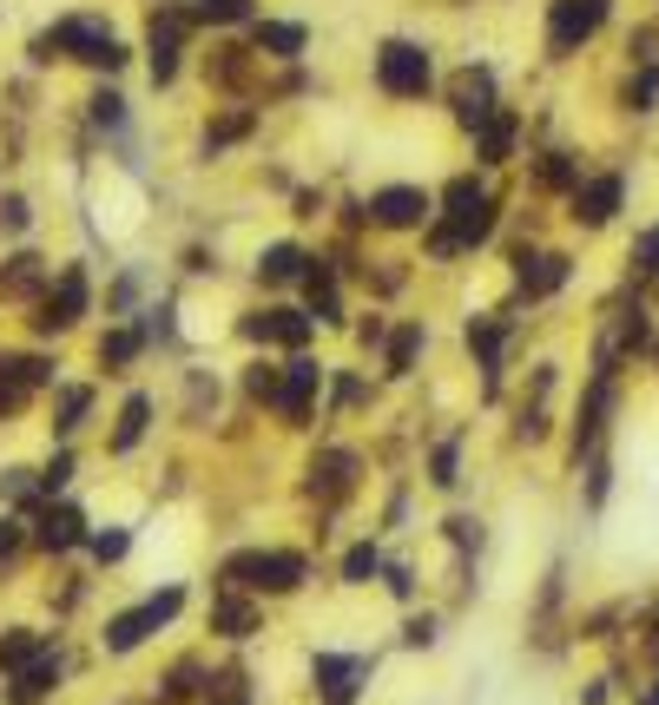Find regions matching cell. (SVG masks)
Wrapping results in <instances>:
<instances>
[{
	"mask_svg": "<svg viewBox=\"0 0 659 705\" xmlns=\"http://www.w3.org/2000/svg\"><path fill=\"white\" fill-rule=\"evenodd\" d=\"M488 231H495V205H488V191H482L475 178H455V185H449V224L429 231V251H436V257H455L462 244H482Z\"/></svg>",
	"mask_w": 659,
	"mask_h": 705,
	"instance_id": "obj_1",
	"label": "cell"
},
{
	"mask_svg": "<svg viewBox=\"0 0 659 705\" xmlns=\"http://www.w3.org/2000/svg\"><path fill=\"white\" fill-rule=\"evenodd\" d=\"M53 53H73V59H86V66H106V73L125 59V46H119L99 20H86V13H73V20H59L53 33L33 40V59H53Z\"/></svg>",
	"mask_w": 659,
	"mask_h": 705,
	"instance_id": "obj_2",
	"label": "cell"
},
{
	"mask_svg": "<svg viewBox=\"0 0 659 705\" xmlns=\"http://www.w3.org/2000/svg\"><path fill=\"white\" fill-rule=\"evenodd\" d=\"M224 581L231 587H257V594H290L304 581V561L297 554H238L224 568Z\"/></svg>",
	"mask_w": 659,
	"mask_h": 705,
	"instance_id": "obj_3",
	"label": "cell"
},
{
	"mask_svg": "<svg viewBox=\"0 0 659 705\" xmlns=\"http://www.w3.org/2000/svg\"><path fill=\"white\" fill-rule=\"evenodd\" d=\"M178 601H185L178 587H165V594H152V601H139L132 614H119V620L106 627V647H112V653H132V647H139L145 634H158V627H165V620L178 614Z\"/></svg>",
	"mask_w": 659,
	"mask_h": 705,
	"instance_id": "obj_4",
	"label": "cell"
},
{
	"mask_svg": "<svg viewBox=\"0 0 659 705\" xmlns=\"http://www.w3.org/2000/svg\"><path fill=\"white\" fill-rule=\"evenodd\" d=\"M601 20H607V0H554V7H548V46L568 59L581 40L601 33Z\"/></svg>",
	"mask_w": 659,
	"mask_h": 705,
	"instance_id": "obj_5",
	"label": "cell"
},
{
	"mask_svg": "<svg viewBox=\"0 0 659 705\" xmlns=\"http://www.w3.org/2000/svg\"><path fill=\"white\" fill-rule=\"evenodd\" d=\"M376 79H383V92L416 99V92L429 86V53H422V46H409V40H389V46L376 53Z\"/></svg>",
	"mask_w": 659,
	"mask_h": 705,
	"instance_id": "obj_6",
	"label": "cell"
},
{
	"mask_svg": "<svg viewBox=\"0 0 659 705\" xmlns=\"http://www.w3.org/2000/svg\"><path fill=\"white\" fill-rule=\"evenodd\" d=\"M370 218L389 224V231H409V224L429 218V191H416V185H389V191L370 198Z\"/></svg>",
	"mask_w": 659,
	"mask_h": 705,
	"instance_id": "obj_7",
	"label": "cell"
},
{
	"mask_svg": "<svg viewBox=\"0 0 659 705\" xmlns=\"http://www.w3.org/2000/svg\"><path fill=\"white\" fill-rule=\"evenodd\" d=\"M40 383H53V370L40 356H0V416H13Z\"/></svg>",
	"mask_w": 659,
	"mask_h": 705,
	"instance_id": "obj_8",
	"label": "cell"
},
{
	"mask_svg": "<svg viewBox=\"0 0 659 705\" xmlns=\"http://www.w3.org/2000/svg\"><path fill=\"white\" fill-rule=\"evenodd\" d=\"M356 680H370V660H343V653H317V693L330 705H350Z\"/></svg>",
	"mask_w": 659,
	"mask_h": 705,
	"instance_id": "obj_9",
	"label": "cell"
},
{
	"mask_svg": "<svg viewBox=\"0 0 659 705\" xmlns=\"http://www.w3.org/2000/svg\"><path fill=\"white\" fill-rule=\"evenodd\" d=\"M79 310H86V271H59V290L40 304V317H33V323H40V330H66Z\"/></svg>",
	"mask_w": 659,
	"mask_h": 705,
	"instance_id": "obj_10",
	"label": "cell"
},
{
	"mask_svg": "<svg viewBox=\"0 0 659 705\" xmlns=\"http://www.w3.org/2000/svg\"><path fill=\"white\" fill-rule=\"evenodd\" d=\"M178 40H185V13H158L152 20V79L158 86L178 73Z\"/></svg>",
	"mask_w": 659,
	"mask_h": 705,
	"instance_id": "obj_11",
	"label": "cell"
},
{
	"mask_svg": "<svg viewBox=\"0 0 659 705\" xmlns=\"http://www.w3.org/2000/svg\"><path fill=\"white\" fill-rule=\"evenodd\" d=\"M244 337H257V343H304L310 317H297V310H257V317H244Z\"/></svg>",
	"mask_w": 659,
	"mask_h": 705,
	"instance_id": "obj_12",
	"label": "cell"
},
{
	"mask_svg": "<svg viewBox=\"0 0 659 705\" xmlns=\"http://www.w3.org/2000/svg\"><path fill=\"white\" fill-rule=\"evenodd\" d=\"M488 112H495V79H488V73H462V79H455V119H462V125H482Z\"/></svg>",
	"mask_w": 659,
	"mask_h": 705,
	"instance_id": "obj_13",
	"label": "cell"
},
{
	"mask_svg": "<svg viewBox=\"0 0 659 705\" xmlns=\"http://www.w3.org/2000/svg\"><path fill=\"white\" fill-rule=\"evenodd\" d=\"M614 211H620V178H594V185L574 191V218L581 224H607Z\"/></svg>",
	"mask_w": 659,
	"mask_h": 705,
	"instance_id": "obj_14",
	"label": "cell"
},
{
	"mask_svg": "<svg viewBox=\"0 0 659 705\" xmlns=\"http://www.w3.org/2000/svg\"><path fill=\"white\" fill-rule=\"evenodd\" d=\"M561 284H568V257H554V251L521 257V290H528V297H548V290H561Z\"/></svg>",
	"mask_w": 659,
	"mask_h": 705,
	"instance_id": "obj_15",
	"label": "cell"
},
{
	"mask_svg": "<svg viewBox=\"0 0 659 705\" xmlns=\"http://www.w3.org/2000/svg\"><path fill=\"white\" fill-rule=\"evenodd\" d=\"M310 389H317V363H290V376H284V389H277V409L290 416V422H304V409H310Z\"/></svg>",
	"mask_w": 659,
	"mask_h": 705,
	"instance_id": "obj_16",
	"label": "cell"
},
{
	"mask_svg": "<svg viewBox=\"0 0 659 705\" xmlns=\"http://www.w3.org/2000/svg\"><path fill=\"white\" fill-rule=\"evenodd\" d=\"M53 680H59V660L53 653H40V660H26L20 667V680H13V705H33L53 693Z\"/></svg>",
	"mask_w": 659,
	"mask_h": 705,
	"instance_id": "obj_17",
	"label": "cell"
},
{
	"mask_svg": "<svg viewBox=\"0 0 659 705\" xmlns=\"http://www.w3.org/2000/svg\"><path fill=\"white\" fill-rule=\"evenodd\" d=\"M350 475H356V455H343V449H330L323 462H310V488H323V495H343Z\"/></svg>",
	"mask_w": 659,
	"mask_h": 705,
	"instance_id": "obj_18",
	"label": "cell"
},
{
	"mask_svg": "<svg viewBox=\"0 0 659 705\" xmlns=\"http://www.w3.org/2000/svg\"><path fill=\"white\" fill-rule=\"evenodd\" d=\"M79 508H53V515H40V548H53V554H66L73 541H79Z\"/></svg>",
	"mask_w": 659,
	"mask_h": 705,
	"instance_id": "obj_19",
	"label": "cell"
},
{
	"mask_svg": "<svg viewBox=\"0 0 659 705\" xmlns=\"http://www.w3.org/2000/svg\"><path fill=\"white\" fill-rule=\"evenodd\" d=\"M257 277H264V284H290V277H304V251H297V244H271V251L257 257Z\"/></svg>",
	"mask_w": 659,
	"mask_h": 705,
	"instance_id": "obj_20",
	"label": "cell"
},
{
	"mask_svg": "<svg viewBox=\"0 0 659 705\" xmlns=\"http://www.w3.org/2000/svg\"><path fill=\"white\" fill-rule=\"evenodd\" d=\"M257 46L277 53V59H290V53H304V26H297V20H264V26H257Z\"/></svg>",
	"mask_w": 659,
	"mask_h": 705,
	"instance_id": "obj_21",
	"label": "cell"
},
{
	"mask_svg": "<svg viewBox=\"0 0 659 705\" xmlns=\"http://www.w3.org/2000/svg\"><path fill=\"white\" fill-rule=\"evenodd\" d=\"M508 145H515V112H488V119H482V158L502 165Z\"/></svg>",
	"mask_w": 659,
	"mask_h": 705,
	"instance_id": "obj_22",
	"label": "cell"
},
{
	"mask_svg": "<svg viewBox=\"0 0 659 705\" xmlns=\"http://www.w3.org/2000/svg\"><path fill=\"white\" fill-rule=\"evenodd\" d=\"M33 284H40V257H33V251L7 257V271H0V297H26Z\"/></svg>",
	"mask_w": 659,
	"mask_h": 705,
	"instance_id": "obj_23",
	"label": "cell"
},
{
	"mask_svg": "<svg viewBox=\"0 0 659 705\" xmlns=\"http://www.w3.org/2000/svg\"><path fill=\"white\" fill-rule=\"evenodd\" d=\"M145 422H152V403H145V396H132V403L119 409V436H112V449H132V442L145 436Z\"/></svg>",
	"mask_w": 659,
	"mask_h": 705,
	"instance_id": "obj_24",
	"label": "cell"
},
{
	"mask_svg": "<svg viewBox=\"0 0 659 705\" xmlns=\"http://www.w3.org/2000/svg\"><path fill=\"white\" fill-rule=\"evenodd\" d=\"M422 356V323H409V330H396V343H389V376H409V363Z\"/></svg>",
	"mask_w": 659,
	"mask_h": 705,
	"instance_id": "obj_25",
	"label": "cell"
},
{
	"mask_svg": "<svg viewBox=\"0 0 659 705\" xmlns=\"http://www.w3.org/2000/svg\"><path fill=\"white\" fill-rule=\"evenodd\" d=\"M244 132H251V112H224V119L205 132V152H218V145H238Z\"/></svg>",
	"mask_w": 659,
	"mask_h": 705,
	"instance_id": "obj_26",
	"label": "cell"
},
{
	"mask_svg": "<svg viewBox=\"0 0 659 705\" xmlns=\"http://www.w3.org/2000/svg\"><path fill=\"white\" fill-rule=\"evenodd\" d=\"M211 620H218V627H224V634H231V640H244V634H251V627H257V620H251V607H244V601H218V614H211Z\"/></svg>",
	"mask_w": 659,
	"mask_h": 705,
	"instance_id": "obj_27",
	"label": "cell"
},
{
	"mask_svg": "<svg viewBox=\"0 0 659 705\" xmlns=\"http://www.w3.org/2000/svg\"><path fill=\"white\" fill-rule=\"evenodd\" d=\"M33 653H40V640H33V634H7V640H0V667H7V673H20Z\"/></svg>",
	"mask_w": 659,
	"mask_h": 705,
	"instance_id": "obj_28",
	"label": "cell"
},
{
	"mask_svg": "<svg viewBox=\"0 0 659 705\" xmlns=\"http://www.w3.org/2000/svg\"><path fill=\"white\" fill-rule=\"evenodd\" d=\"M198 20H218V26L251 20V0H198Z\"/></svg>",
	"mask_w": 659,
	"mask_h": 705,
	"instance_id": "obj_29",
	"label": "cell"
},
{
	"mask_svg": "<svg viewBox=\"0 0 659 705\" xmlns=\"http://www.w3.org/2000/svg\"><path fill=\"white\" fill-rule=\"evenodd\" d=\"M191 693H198V667H172V680H165V693H158V700H165V705H185Z\"/></svg>",
	"mask_w": 659,
	"mask_h": 705,
	"instance_id": "obj_30",
	"label": "cell"
},
{
	"mask_svg": "<svg viewBox=\"0 0 659 705\" xmlns=\"http://www.w3.org/2000/svg\"><path fill=\"white\" fill-rule=\"evenodd\" d=\"M99 356H106V363H132V356H139V337H132V330H112V337L99 343Z\"/></svg>",
	"mask_w": 659,
	"mask_h": 705,
	"instance_id": "obj_31",
	"label": "cell"
},
{
	"mask_svg": "<svg viewBox=\"0 0 659 705\" xmlns=\"http://www.w3.org/2000/svg\"><path fill=\"white\" fill-rule=\"evenodd\" d=\"M376 568H383V561H376V548H350V554H343V581H370Z\"/></svg>",
	"mask_w": 659,
	"mask_h": 705,
	"instance_id": "obj_32",
	"label": "cell"
},
{
	"mask_svg": "<svg viewBox=\"0 0 659 705\" xmlns=\"http://www.w3.org/2000/svg\"><path fill=\"white\" fill-rule=\"evenodd\" d=\"M653 99H659V66H653V59H647V73L634 79V112H647Z\"/></svg>",
	"mask_w": 659,
	"mask_h": 705,
	"instance_id": "obj_33",
	"label": "cell"
},
{
	"mask_svg": "<svg viewBox=\"0 0 659 705\" xmlns=\"http://www.w3.org/2000/svg\"><path fill=\"white\" fill-rule=\"evenodd\" d=\"M92 119H99V125H125V99H119V92H99V99H92Z\"/></svg>",
	"mask_w": 659,
	"mask_h": 705,
	"instance_id": "obj_34",
	"label": "cell"
},
{
	"mask_svg": "<svg viewBox=\"0 0 659 705\" xmlns=\"http://www.w3.org/2000/svg\"><path fill=\"white\" fill-rule=\"evenodd\" d=\"M86 403H92L86 389H66V396H59V429H79V416H86Z\"/></svg>",
	"mask_w": 659,
	"mask_h": 705,
	"instance_id": "obj_35",
	"label": "cell"
},
{
	"mask_svg": "<svg viewBox=\"0 0 659 705\" xmlns=\"http://www.w3.org/2000/svg\"><path fill=\"white\" fill-rule=\"evenodd\" d=\"M429 482H436V488H455V482H462V475H455V442L436 449V475H429Z\"/></svg>",
	"mask_w": 659,
	"mask_h": 705,
	"instance_id": "obj_36",
	"label": "cell"
},
{
	"mask_svg": "<svg viewBox=\"0 0 659 705\" xmlns=\"http://www.w3.org/2000/svg\"><path fill=\"white\" fill-rule=\"evenodd\" d=\"M277 389H284L277 370H251V396H257V403H277Z\"/></svg>",
	"mask_w": 659,
	"mask_h": 705,
	"instance_id": "obj_37",
	"label": "cell"
},
{
	"mask_svg": "<svg viewBox=\"0 0 659 705\" xmlns=\"http://www.w3.org/2000/svg\"><path fill=\"white\" fill-rule=\"evenodd\" d=\"M541 178H548V185H574V165H568V152H548Z\"/></svg>",
	"mask_w": 659,
	"mask_h": 705,
	"instance_id": "obj_38",
	"label": "cell"
},
{
	"mask_svg": "<svg viewBox=\"0 0 659 705\" xmlns=\"http://www.w3.org/2000/svg\"><path fill=\"white\" fill-rule=\"evenodd\" d=\"M449 541H455V548H482V521H469V515L449 521Z\"/></svg>",
	"mask_w": 659,
	"mask_h": 705,
	"instance_id": "obj_39",
	"label": "cell"
},
{
	"mask_svg": "<svg viewBox=\"0 0 659 705\" xmlns=\"http://www.w3.org/2000/svg\"><path fill=\"white\" fill-rule=\"evenodd\" d=\"M634 271H659V224L640 238V251H634Z\"/></svg>",
	"mask_w": 659,
	"mask_h": 705,
	"instance_id": "obj_40",
	"label": "cell"
},
{
	"mask_svg": "<svg viewBox=\"0 0 659 705\" xmlns=\"http://www.w3.org/2000/svg\"><path fill=\"white\" fill-rule=\"evenodd\" d=\"M92 554H99V561H119V554H125V535H119V528H112V535H92Z\"/></svg>",
	"mask_w": 659,
	"mask_h": 705,
	"instance_id": "obj_41",
	"label": "cell"
},
{
	"mask_svg": "<svg viewBox=\"0 0 659 705\" xmlns=\"http://www.w3.org/2000/svg\"><path fill=\"white\" fill-rule=\"evenodd\" d=\"M587 502H594V508L607 502V462H594V469H587Z\"/></svg>",
	"mask_w": 659,
	"mask_h": 705,
	"instance_id": "obj_42",
	"label": "cell"
},
{
	"mask_svg": "<svg viewBox=\"0 0 659 705\" xmlns=\"http://www.w3.org/2000/svg\"><path fill=\"white\" fill-rule=\"evenodd\" d=\"M436 640V620H409V634H403V647H429Z\"/></svg>",
	"mask_w": 659,
	"mask_h": 705,
	"instance_id": "obj_43",
	"label": "cell"
},
{
	"mask_svg": "<svg viewBox=\"0 0 659 705\" xmlns=\"http://www.w3.org/2000/svg\"><path fill=\"white\" fill-rule=\"evenodd\" d=\"M0 224H7V231H20V224H26V205H20V198H7V205H0Z\"/></svg>",
	"mask_w": 659,
	"mask_h": 705,
	"instance_id": "obj_44",
	"label": "cell"
},
{
	"mask_svg": "<svg viewBox=\"0 0 659 705\" xmlns=\"http://www.w3.org/2000/svg\"><path fill=\"white\" fill-rule=\"evenodd\" d=\"M13 548H20V521H0V561H13Z\"/></svg>",
	"mask_w": 659,
	"mask_h": 705,
	"instance_id": "obj_45",
	"label": "cell"
},
{
	"mask_svg": "<svg viewBox=\"0 0 659 705\" xmlns=\"http://www.w3.org/2000/svg\"><path fill=\"white\" fill-rule=\"evenodd\" d=\"M647 705H659V680H653V693H647Z\"/></svg>",
	"mask_w": 659,
	"mask_h": 705,
	"instance_id": "obj_46",
	"label": "cell"
}]
</instances>
